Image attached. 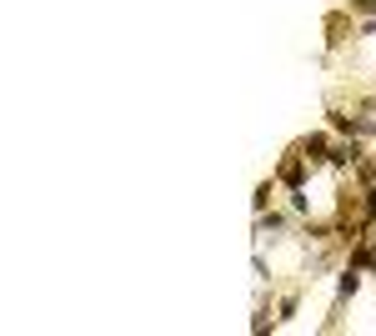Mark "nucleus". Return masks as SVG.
<instances>
[{
  "label": "nucleus",
  "instance_id": "4",
  "mask_svg": "<svg viewBox=\"0 0 376 336\" xmlns=\"http://www.w3.org/2000/svg\"><path fill=\"white\" fill-rule=\"evenodd\" d=\"M256 231H261V236L286 231V216H276V211H256Z\"/></svg>",
  "mask_w": 376,
  "mask_h": 336
},
{
  "label": "nucleus",
  "instance_id": "3",
  "mask_svg": "<svg viewBox=\"0 0 376 336\" xmlns=\"http://www.w3.org/2000/svg\"><path fill=\"white\" fill-rule=\"evenodd\" d=\"M356 291H361V266H351V261H346L341 282H336V301H346V296H356Z\"/></svg>",
  "mask_w": 376,
  "mask_h": 336
},
{
  "label": "nucleus",
  "instance_id": "6",
  "mask_svg": "<svg viewBox=\"0 0 376 336\" xmlns=\"http://www.w3.org/2000/svg\"><path fill=\"white\" fill-rule=\"evenodd\" d=\"M276 311H281V316H276V321H291V316H296V296H286V301H281V306H276Z\"/></svg>",
  "mask_w": 376,
  "mask_h": 336
},
{
  "label": "nucleus",
  "instance_id": "2",
  "mask_svg": "<svg viewBox=\"0 0 376 336\" xmlns=\"http://www.w3.org/2000/svg\"><path fill=\"white\" fill-rule=\"evenodd\" d=\"M306 166H311L306 156H286V161H281V171H276V176H281L286 186H301V181H306Z\"/></svg>",
  "mask_w": 376,
  "mask_h": 336
},
{
  "label": "nucleus",
  "instance_id": "1",
  "mask_svg": "<svg viewBox=\"0 0 376 336\" xmlns=\"http://www.w3.org/2000/svg\"><path fill=\"white\" fill-rule=\"evenodd\" d=\"M296 151H301V156H306L311 166H321V161H331V141L321 136V131H316V136H306V141H301Z\"/></svg>",
  "mask_w": 376,
  "mask_h": 336
},
{
  "label": "nucleus",
  "instance_id": "7",
  "mask_svg": "<svg viewBox=\"0 0 376 336\" xmlns=\"http://www.w3.org/2000/svg\"><path fill=\"white\" fill-rule=\"evenodd\" d=\"M366 216H371V221H376V186H371V191H366Z\"/></svg>",
  "mask_w": 376,
  "mask_h": 336
},
{
  "label": "nucleus",
  "instance_id": "5",
  "mask_svg": "<svg viewBox=\"0 0 376 336\" xmlns=\"http://www.w3.org/2000/svg\"><path fill=\"white\" fill-rule=\"evenodd\" d=\"M356 166H361V171H356L361 181H376V156H371V161H356Z\"/></svg>",
  "mask_w": 376,
  "mask_h": 336
},
{
  "label": "nucleus",
  "instance_id": "8",
  "mask_svg": "<svg viewBox=\"0 0 376 336\" xmlns=\"http://www.w3.org/2000/svg\"><path fill=\"white\" fill-rule=\"evenodd\" d=\"M351 11H376V0H351Z\"/></svg>",
  "mask_w": 376,
  "mask_h": 336
}]
</instances>
